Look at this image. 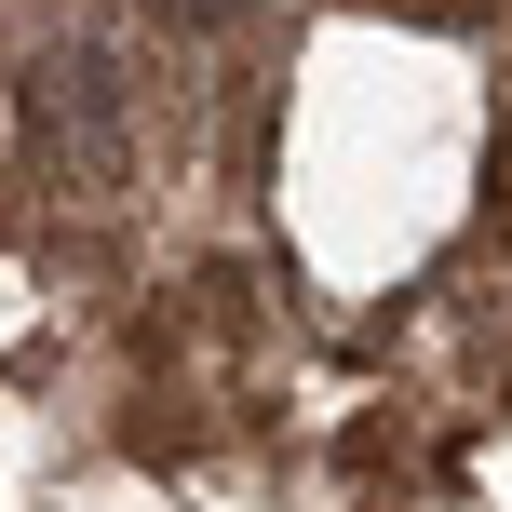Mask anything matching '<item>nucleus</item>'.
<instances>
[{
    "mask_svg": "<svg viewBox=\"0 0 512 512\" xmlns=\"http://www.w3.org/2000/svg\"><path fill=\"white\" fill-rule=\"evenodd\" d=\"M27 122H41L81 176H108V162H122V108H108V68H95V54H54V68L27 81Z\"/></svg>",
    "mask_w": 512,
    "mask_h": 512,
    "instance_id": "obj_1",
    "label": "nucleus"
},
{
    "mask_svg": "<svg viewBox=\"0 0 512 512\" xmlns=\"http://www.w3.org/2000/svg\"><path fill=\"white\" fill-rule=\"evenodd\" d=\"M162 27H230V14H256V0H149Z\"/></svg>",
    "mask_w": 512,
    "mask_h": 512,
    "instance_id": "obj_2",
    "label": "nucleus"
}]
</instances>
